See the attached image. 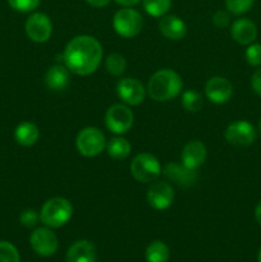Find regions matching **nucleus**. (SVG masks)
<instances>
[{
    "mask_svg": "<svg viewBox=\"0 0 261 262\" xmlns=\"http://www.w3.org/2000/svg\"><path fill=\"white\" fill-rule=\"evenodd\" d=\"M69 69L61 64H55L45 74V84L51 91H64L71 82Z\"/></svg>",
    "mask_w": 261,
    "mask_h": 262,
    "instance_id": "nucleus-19",
    "label": "nucleus"
},
{
    "mask_svg": "<svg viewBox=\"0 0 261 262\" xmlns=\"http://www.w3.org/2000/svg\"><path fill=\"white\" fill-rule=\"evenodd\" d=\"M133 113L127 105L114 104L107 109L105 114V124L110 132L123 135L128 132L133 125Z\"/></svg>",
    "mask_w": 261,
    "mask_h": 262,
    "instance_id": "nucleus-7",
    "label": "nucleus"
},
{
    "mask_svg": "<svg viewBox=\"0 0 261 262\" xmlns=\"http://www.w3.org/2000/svg\"><path fill=\"white\" fill-rule=\"evenodd\" d=\"M206 156V146L201 141H189L182 151V164L186 168L197 170L205 163Z\"/></svg>",
    "mask_w": 261,
    "mask_h": 262,
    "instance_id": "nucleus-14",
    "label": "nucleus"
},
{
    "mask_svg": "<svg viewBox=\"0 0 261 262\" xmlns=\"http://www.w3.org/2000/svg\"><path fill=\"white\" fill-rule=\"evenodd\" d=\"M183 89V81L177 72L160 69L151 76L147 84V94L154 101L165 102L176 99Z\"/></svg>",
    "mask_w": 261,
    "mask_h": 262,
    "instance_id": "nucleus-2",
    "label": "nucleus"
},
{
    "mask_svg": "<svg viewBox=\"0 0 261 262\" xmlns=\"http://www.w3.org/2000/svg\"><path fill=\"white\" fill-rule=\"evenodd\" d=\"M117 94L125 105L136 106L142 104L146 96V89L138 79L123 78L117 84Z\"/></svg>",
    "mask_w": 261,
    "mask_h": 262,
    "instance_id": "nucleus-11",
    "label": "nucleus"
},
{
    "mask_svg": "<svg viewBox=\"0 0 261 262\" xmlns=\"http://www.w3.org/2000/svg\"><path fill=\"white\" fill-rule=\"evenodd\" d=\"M230 35L233 40L240 45H250L257 36V27L252 20L247 18H240L233 22L230 27Z\"/></svg>",
    "mask_w": 261,
    "mask_h": 262,
    "instance_id": "nucleus-16",
    "label": "nucleus"
},
{
    "mask_svg": "<svg viewBox=\"0 0 261 262\" xmlns=\"http://www.w3.org/2000/svg\"><path fill=\"white\" fill-rule=\"evenodd\" d=\"M164 176L169 179V181L174 182L177 186L182 187V188H189L193 186L197 181V173L196 170L186 168L182 164H168L164 168Z\"/></svg>",
    "mask_w": 261,
    "mask_h": 262,
    "instance_id": "nucleus-15",
    "label": "nucleus"
},
{
    "mask_svg": "<svg viewBox=\"0 0 261 262\" xmlns=\"http://www.w3.org/2000/svg\"><path fill=\"white\" fill-rule=\"evenodd\" d=\"M102 59V46L94 36L79 35L67 43L63 53L64 66L78 76H89L97 68Z\"/></svg>",
    "mask_w": 261,
    "mask_h": 262,
    "instance_id": "nucleus-1",
    "label": "nucleus"
},
{
    "mask_svg": "<svg viewBox=\"0 0 261 262\" xmlns=\"http://www.w3.org/2000/svg\"><path fill=\"white\" fill-rule=\"evenodd\" d=\"M76 147L81 155L94 158L101 154L106 147L105 136L99 128L87 127L78 133L76 138Z\"/></svg>",
    "mask_w": 261,
    "mask_h": 262,
    "instance_id": "nucleus-5",
    "label": "nucleus"
},
{
    "mask_svg": "<svg viewBox=\"0 0 261 262\" xmlns=\"http://www.w3.org/2000/svg\"><path fill=\"white\" fill-rule=\"evenodd\" d=\"M106 151L115 160H123L130 154V143L123 137H114L106 145Z\"/></svg>",
    "mask_w": 261,
    "mask_h": 262,
    "instance_id": "nucleus-21",
    "label": "nucleus"
},
{
    "mask_svg": "<svg viewBox=\"0 0 261 262\" xmlns=\"http://www.w3.org/2000/svg\"><path fill=\"white\" fill-rule=\"evenodd\" d=\"M0 262H20L18 250L7 241H0Z\"/></svg>",
    "mask_w": 261,
    "mask_h": 262,
    "instance_id": "nucleus-26",
    "label": "nucleus"
},
{
    "mask_svg": "<svg viewBox=\"0 0 261 262\" xmlns=\"http://www.w3.org/2000/svg\"><path fill=\"white\" fill-rule=\"evenodd\" d=\"M205 95L214 104H225L233 95V86L224 77H212L205 84Z\"/></svg>",
    "mask_w": 261,
    "mask_h": 262,
    "instance_id": "nucleus-13",
    "label": "nucleus"
},
{
    "mask_svg": "<svg viewBox=\"0 0 261 262\" xmlns=\"http://www.w3.org/2000/svg\"><path fill=\"white\" fill-rule=\"evenodd\" d=\"M73 206L63 197H54L44 204L40 211V222L49 228H60L71 220Z\"/></svg>",
    "mask_w": 261,
    "mask_h": 262,
    "instance_id": "nucleus-3",
    "label": "nucleus"
},
{
    "mask_svg": "<svg viewBox=\"0 0 261 262\" xmlns=\"http://www.w3.org/2000/svg\"><path fill=\"white\" fill-rule=\"evenodd\" d=\"M169 252L168 246L161 241H155L151 245H148L146 250V260L147 262H168Z\"/></svg>",
    "mask_w": 261,
    "mask_h": 262,
    "instance_id": "nucleus-22",
    "label": "nucleus"
},
{
    "mask_svg": "<svg viewBox=\"0 0 261 262\" xmlns=\"http://www.w3.org/2000/svg\"><path fill=\"white\" fill-rule=\"evenodd\" d=\"M253 3H255V0H225L228 12L235 15L247 13L252 8Z\"/></svg>",
    "mask_w": 261,
    "mask_h": 262,
    "instance_id": "nucleus-27",
    "label": "nucleus"
},
{
    "mask_svg": "<svg viewBox=\"0 0 261 262\" xmlns=\"http://www.w3.org/2000/svg\"><path fill=\"white\" fill-rule=\"evenodd\" d=\"M251 86H252V90L255 91V94L261 96V69H257V71L252 74Z\"/></svg>",
    "mask_w": 261,
    "mask_h": 262,
    "instance_id": "nucleus-32",
    "label": "nucleus"
},
{
    "mask_svg": "<svg viewBox=\"0 0 261 262\" xmlns=\"http://www.w3.org/2000/svg\"><path fill=\"white\" fill-rule=\"evenodd\" d=\"M212 23L217 28L228 27L230 23L229 13L225 12V10H217V12H215V14L212 15Z\"/></svg>",
    "mask_w": 261,
    "mask_h": 262,
    "instance_id": "nucleus-31",
    "label": "nucleus"
},
{
    "mask_svg": "<svg viewBox=\"0 0 261 262\" xmlns=\"http://www.w3.org/2000/svg\"><path fill=\"white\" fill-rule=\"evenodd\" d=\"M258 132H260V135H261V119L260 120H258Z\"/></svg>",
    "mask_w": 261,
    "mask_h": 262,
    "instance_id": "nucleus-36",
    "label": "nucleus"
},
{
    "mask_svg": "<svg viewBox=\"0 0 261 262\" xmlns=\"http://www.w3.org/2000/svg\"><path fill=\"white\" fill-rule=\"evenodd\" d=\"M25 30L31 41L42 43L51 37L53 23L45 13H33L26 20Z\"/></svg>",
    "mask_w": 261,
    "mask_h": 262,
    "instance_id": "nucleus-8",
    "label": "nucleus"
},
{
    "mask_svg": "<svg viewBox=\"0 0 261 262\" xmlns=\"http://www.w3.org/2000/svg\"><path fill=\"white\" fill-rule=\"evenodd\" d=\"M255 219H256V222L258 223V225H260V227H261V200H260V201H258V204L256 205Z\"/></svg>",
    "mask_w": 261,
    "mask_h": 262,
    "instance_id": "nucleus-35",
    "label": "nucleus"
},
{
    "mask_svg": "<svg viewBox=\"0 0 261 262\" xmlns=\"http://www.w3.org/2000/svg\"><path fill=\"white\" fill-rule=\"evenodd\" d=\"M32 250L42 257L53 256L58 250V238L49 228H37L30 237Z\"/></svg>",
    "mask_w": 261,
    "mask_h": 262,
    "instance_id": "nucleus-10",
    "label": "nucleus"
},
{
    "mask_svg": "<svg viewBox=\"0 0 261 262\" xmlns=\"http://www.w3.org/2000/svg\"><path fill=\"white\" fill-rule=\"evenodd\" d=\"M224 137L228 143L240 147H247L252 145L256 138V130L247 120H237L230 123L224 132Z\"/></svg>",
    "mask_w": 261,
    "mask_h": 262,
    "instance_id": "nucleus-9",
    "label": "nucleus"
},
{
    "mask_svg": "<svg viewBox=\"0 0 261 262\" xmlns=\"http://www.w3.org/2000/svg\"><path fill=\"white\" fill-rule=\"evenodd\" d=\"M38 220H40V214L33 209H27L20 214L19 222L23 227L26 228H33L37 225Z\"/></svg>",
    "mask_w": 261,
    "mask_h": 262,
    "instance_id": "nucleus-30",
    "label": "nucleus"
},
{
    "mask_svg": "<svg viewBox=\"0 0 261 262\" xmlns=\"http://www.w3.org/2000/svg\"><path fill=\"white\" fill-rule=\"evenodd\" d=\"M143 9L151 17H164L169 12L171 0H142Z\"/></svg>",
    "mask_w": 261,
    "mask_h": 262,
    "instance_id": "nucleus-23",
    "label": "nucleus"
},
{
    "mask_svg": "<svg viewBox=\"0 0 261 262\" xmlns=\"http://www.w3.org/2000/svg\"><path fill=\"white\" fill-rule=\"evenodd\" d=\"M246 60L250 66H261V43H250L246 50Z\"/></svg>",
    "mask_w": 261,
    "mask_h": 262,
    "instance_id": "nucleus-29",
    "label": "nucleus"
},
{
    "mask_svg": "<svg viewBox=\"0 0 261 262\" xmlns=\"http://www.w3.org/2000/svg\"><path fill=\"white\" fill-rule=\"evenodd\" d=\"M113 27L115 32L125 38L137 36L143 27V19L137 10L129 7L119 9L113 17Z\"/></svg>",
    "mask_w": 261,
    "mask_h": 262,
    "instance_id": "nucleus-4",
    "label": "nucleus"
},
{
    "mask_svg": "<svg viewBox=\"0 0 261 262\" xmlns=\"http://www.w3.org/2000/svg\"><path fill=\"white\" fill-rule=\"evenodd\" d=\"M182 105H183L187 112L197 113L204 106V100H202V96L197 91L187 90L182 95Z\"/></svg>",
    "mask_w": 261,
    "mask_h": 262,
    "instance_id": "nucleus-25",
    "label": "nucleus"
},
{
    "mask_svg": "<svg viewBox=\"0 0 261 262\" xmlns=\"http://www.w3.org/2000/svg\"><path fill=\"white\" fill-rule=\"evenodd\" d=\"M105 67H106L107 73L114 77H119L124 73L125 68H127V60L122 54L113 53L105 60Z\"/></svg>",
    "mask_w": 261,
    "mask_h": 262,
    "instance_id": "nucleus-24",
    "label": "nucleus"
},
{
    "mask_svg": "<svg viewBox=\"0 0 261 262\" xmlns=\"http://www.w3.org/2000/svg\"><path fill=\"white\" fill-rule=\"evenodd\" d=\"M174 201V189L166 182H156L147 191V202L153 209L166 210Z\"/></svg>",
    "mask_w": 261,
    "mask_h": 262,
    "instance_id": "nucleus-12",
    "label": "nucleus"
},
{
    "mask_svg": "<svg viewBox=\"0 0 261 262\" xmlns=\"http://www.w3.org/2000/svg\"><path fill=\"white\" fill-rule=\"evenodd\" d=\"M87 4L94 8H104L110 3V0H86Z\"/></svg>",
    "mask_w": 261,
    "mask_h": 262,
    "instance_id": "nucleus-33",
    "label": "nucleus"
},
{
    "mask_svg": "<svg viewBox=\"0 0 261 262\" xmlns=\"http://www.w3.org/2000/svg\"><path fill=\"white\" fill-rule=\"evenodd\" d=\"M38 137H40V130L32 122H22L14 130V138L17 143L25 147L35 145L38 141Z\"/></svg>",
    "mask_w": 261,
    "mask_h": 262,
    "instance_id": "nucleus-20",
    "label": "nucleus"
},
{
    "mask_svg": "<svg viewBox=\"0 0 261 262\" xmlns=\"http://www.w3.org/2000/svg\"><path fill=\"white\" fill-rule=\"evenodd\" d=\"M159 30L164 37L169 40H181L186 36L187 26L183 19L174 14H168L161 17L159 22Z\"/></svg>",
    "mask_w": 261,
    "mask_h": 262,
    "instance_id": "nucleus-17",
    "label": "nucleus"
},
{
    "mask_svg": "<svg viewBox=\"0 0 261 262\" xmlns=\"http://www.w3.org/2000/svg\"><path fill=\"white\" fill-rule=\"evenodd\" d=\"M258 262H261V248L260 251H258Z\"/></svg>",
    "mask_w": 261,
    "mask_h": 262,
    "instance_id": "nucleus-37",
    "label": "nucleus"
},
{
    "mask_svg": "<svg viewBox=\"0 0 261 262\" xmlns=\"http://www.w3.org/2000/svg\"><path fill=\"white\" fill-rule=\"evenodd\" d=\"M8 4L17 12L28 13L38 7L40 0H8Z\"/></svg>",
    "mask_w": 261,
    "mask_h": 262,
    "instance_id": "nucleus-28",
    "label": "nucleus"
},
{
    "mask_svg": "<svg viewBox=\"0 0 261 262\" xmlns=\"http://www.w3.org/2000/svg\"><path fill=\"white\" fill-rule=\"evenodd\" d=\"M118 4L123 5V7H133V5L138 4L141 0H115Z\"/></svg>",
    "mask_w": 261,
    "mask_h": 262,
    "instance_id": "nucleus-34",
    "label": "nucleus"
},
{
    "mask_svg": "<svg viewBox=\"0 0 261 262\" xmlns=\"http://www.w3.org/2000/svg\"><path fill=\"white\" fill-rule=\"evenodd\" d=\"M96 248L89 241H77L67 252L66 262H95Z\"/></svg>",
    "mask_w": 261,
    "mask_h": 262,
    "instance_id": "nucleus-18",
    "label": "nucleus"
},
{
    "mask_svg": "<svg viewBox=\"0 0 261 262\" xmlns=\"http://www.w3.org/2000/svg\"><path fill=\"white\" fill-rule=\"evenodd\" d=\"M130 173L133 178L141 183L154 182L161 173V166L158 159L147 152L140 154L130 163Z\"/></svg>",
    "mask_w": 261,
    "mask_h": 262,
    "instance_id": "nucleus-6",
    "label": "nucleus"
}]
</instances>
